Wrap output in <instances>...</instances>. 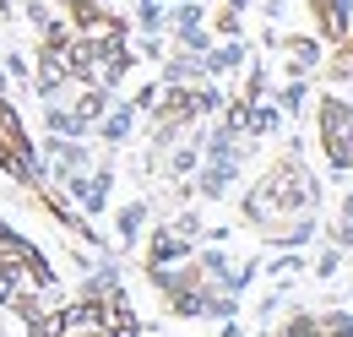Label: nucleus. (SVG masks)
<instances>
[{
  "label": "nucleus",
  "mask_w": 353,
  "mask_h": 337,
  "mask_svg": "<svg viewBox=\"0 0 353 337\" xmlns=\"http://www.w3.org/2000/svg\"><path fill=\"white\" fill-rule=\"evenodd\" d=\"M315 202H321V191H315L310 168L288 153V158H277V164L256 180V191L245 196V218H250L261 234L305 240L310 223H315Z\"/></svg>",
  "instance_id": "1"
},
{
  "label": "nucleus",
  "mask_w": 353,
  "mask_h": 337,
  "mask_svg": "<svg viewBox=\"0 0 353 337\" xmlns=\"http://www.w3.org/2000/svg\"><path fill=\"white\" fill-rule=\"evenodd\" d=\"M0 168H6V174H17L22 185L44 191L39 164H33V147H28V131H22V120H17V109L6 104V93H0Z\"/></svg>",
  "instance_id": "2"
},
{
  "label": "nucleus",
  "mask_w": 353,
  "mask_h": 337,
  "mask_svg": "<svg viewBox=\"0 0 353 337\" xmlns=\"http://www.w3.org/2000/svg\"><path fill=\"white\" fill-rule=\"evenodd\" d=\"M321 153L332 168H353V104L321 98Z\"/></svg>",
  "instance_id": "3"
},
{
  "label": "nucleus",
  "mask_w": 353,
  "mask_h": 337,
  "mask_svg": "<svg viewBox=\"0 0 353 337\" xmlns=\"http://www.w3.org/2000/svg\"><path fill=\"white\" fill-rule=\"evenodd\" d=\"M310 11H315V33L321 39H348V0H310Z\"/></svg>",
  "instance_id": "4"
},
{
  "label": "nucleus",
  "mask_w": 353,
  "mask_h": 337,
  "mask_svg": "<svg viewBox=\"0 0 353 337\" xmlns=\"http://www.w3.org/2000/svg\"><path fill=\"white\" fill-rule=\"evenodd\" d=\"M277 337H353L348 321H288Z\"/></svg>",
  "instance_id": "5"
},
{
  "label": "nucleus",
  "mask_w": 353,
  "mask_h": 337,
  "mask_svg": "<svg viewBox=\"0 0 353 337\" xmlns=\"http://www.w3.org/2000/svg\"><path fill=\"white\" fill-rule=\"evenodd\" d=\"M332 234H337L343 245H353V196L343 202V218H337V229H332Z\"/></svg>",
  "instance_id": "6"
}]
</instances>
